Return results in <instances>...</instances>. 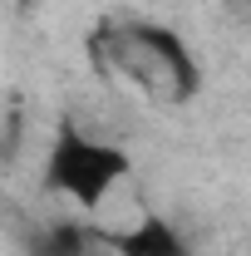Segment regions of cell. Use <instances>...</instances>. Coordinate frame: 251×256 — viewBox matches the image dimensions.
<instances>
[{"label":"cell","mask_w":251,"mask_h":256,"mask_svg":"<svg viewBox=\"0 0 251 256\" xmlns=\"http://www.w3.org/2000/svg\"><path fill=\"white\" fill-rule=\"evenodd\" d=\"M98 74L133 84L153 104H188L202 89V64L168 20H104L89 40Z\"/></svg>","instance_id":"obj_1"},{"label":"cell","mask_w":251,"mask_h":256,"mask_svg":"<svg viewBox=\"0 0 251 256\" xmlns=\"http://www.w3.org/2000/svg\"><path fill=\"white\" fill-rule=\"evenodd\" d=\"M128 178H133V153L124 143H114L104 133H89L84 124H69V118L54 128V138L44 148V162H40L44 192L69 202L84 217L104 212Z\"/></svg>","instance_id":"obj_2"},{"label":"cell","mask_w":251,"mask_h":256,"mask_svg":"<svg viewBox=\"0 0 251 256\" xmlns=\"http://www.w3.org/2000/svg\"><path fill=\"white\" fill-rule=\"evenodd\" d=\"M104 246L114 256H192L188 232L168 212H138L128 226H108Z\"/></svg>","instance_id":"obj_3"},{"label":"cell","mask_w":251,"mask_h":256,"mask_svg":"<svg viewBox=\"0 0 251 256\" xmlns=\"http://www.w3.org/2000/svg\"><path fill=\"white\" fill-rule=\"evenodd\" d=\"M104 246V232L79 217H44L20 236L25 256H94Z\"/></svg>","instance_id":"obj_4"}]
</instances>
